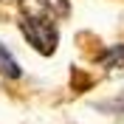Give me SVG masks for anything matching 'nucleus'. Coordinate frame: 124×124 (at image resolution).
<instances>
[{
  "mask_svg": "<svg viewBox=\"0 0 124 124\" xmlns=\"http://www.w3.org/2000/svg\"><path fill=\"white\" fill-rule=\"evenodd\" d=\"M20 25H23L25 39L37 48L39 54H54L56 39H59V37H56L54 23H39V20H28V17H23V20H20Z\"/></svg>",
  "mask_w": 124,
  "mask_h": 124,
  "instance_id": "nucleus-1",
  "label": "nucleus"
},
{
  "mask_svg": "<svg viewBox=\"0 0 124 124\" xmlns=\"http://www.w3.org/2000/svg\"><path fill=\"white\" fill-rule=\"evenodd\" d=\"M0 73H3V76H11V79H17V76H20V68H17V62L11 59V54H8L3 45H0Z\"/></svg>",
  "mask_w": 124,
  "mask_h": 124,
  "instance_id": "nucleus-3",
  "label": "nucleus"
},
{
  "mask_svg": "<svg viewBox=\"0 0 124 124\" xmlns=\"http://www.w3.org/2000/svg\"><path fill=\"white\" fill-rule=\"evenodd\" d=\"M23 17L39 20V23H54L68 14V0H20Z\"/></svg>",
  "mask_w": 124,
  "mask_h": 124,
  "instance_id": "nucleus-2",
  "label": "nucleus"
},
{
  "mask_svg": "<svg viewBox=\"0 0 124 124\" xmlns=\"http://www.w3.org/2000/svg\"><path fill=\"white\" fill-rule=\"evenodd\" d=\"M104 68H110V70H121L124 68V45L107 51V56H104Z\"/></svg>",
  "mask_w": 124,
  "mask_h": 124,
  "instance_id": "nucleus-4",
  "label": "nucleus"
}]
</instances>
